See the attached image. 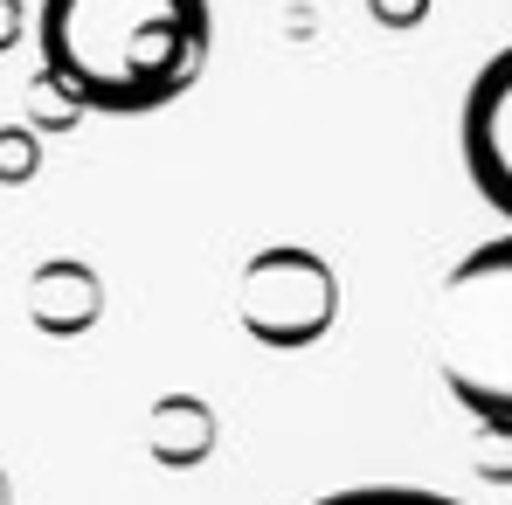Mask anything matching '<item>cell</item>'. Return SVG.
<instances>
[{"label": "cell", "instance_id": "cell-1", "mask_svg": "<svg viewBox=\"0 0 512 505\" xmlns=\"http://www.w3.org/2000/svg\"><path fill=\"white\" fill-rule=\"evenodd\" d=\"M42 84L77 111L139 118L187 97L208 70V0H42L35 7Z\"/></svg>", "mask_w": 512, "mask_h": 505}, {"label": "cell", "instance_id": "cell-2", "mask_svg": "<svg viewBox=\"0 0 512 505\" xmlns=\"http://www.w3.org/2000/svg\"><path fill=\"white\" fill-rule=\"evenodd\" d=\"M429 360L478 429L512 436V236H492L443 270Z\"/></svg>", "mask_w": 512, "mask_h": 505}, {"label": "cell", "instance_id": "cell-3", "mask_svg": "<svg viewBox=\"0 0 512 505\" xmlns=\"http://www.w3.org/2000/svg\"><path fill=\"white\" fill-rule=\"evenodd\" d=\"M236 319L270 353H305L340 319V277H333L326 256L305 250V243H270L236 277Z\"/></svg>", "mask_w": 512, "mask_h": 505}, {"label": "cell", "instance_id": "cell-4", "mask_svg": "<svg viewBox=\"0 0 512 505\" xmlns=\"http://www.w3.org/2000/svg\"><path fill=\"white\" fill-rule=\"evenodd\" d=\"M457 146H464V173L485 194V208H499L512 222V49H499L471 77L464 118H457Z\"/></svg>", "mask_w": 512, "mask_h": 505}, {"label": "cell", "instance_id": "cell-5", "mask_svg": "<svg viewBox=\"0 0 512 505\" xmlns=\"http://www.w3.org/2000/svg\"><path fill=\"white\" fill-rule=\"evenodd\" d=\"M35 319L49 326V333H77L97 319V284H90V270L77 263H49L42 277H35Z\"/></svg>", "mask_w": 512, "mask_h": 505}, {"label": "cell", "instance_id": "cell-6", "mask_svg": "<svg viewBox=\"0 0 512 505\" xmlns=\"http://www.w3.org/2000/svg\"><path fill=\"white\" fill-rule=\"evenodd\" d=\"M312 505H464V499L429 492V485H346V492H326Z\"/></svg>", "mask_w": 512, "mask_h": 505}, {"label": "cell", "instance_id": "cell-7", "mask_svg": "<svg viewBox=\"0 0 512 505\" xmlns=\"http://www.w3.org/2000/svg\"><path fill=\"white\" fill-rule=\"evenodd\" d=\"M14 28H21V14H14V0H0V49L14 42Z\"/></svg>", "mask_w": 512, "mask_h": 505}, {"label": "cell", "instance_id": "cell-8", "mask_svg": "<svg viewBox=\"0 0 512 505\" xmlns=\"http://www.w3.org/2000/svg\"><path fill=\"white\" fill-rule=\"evenodd\" d=\"M0 505H7V478H0Z\"/></svg>", "mask_w": 512, "mask_h": 505}]
</instances>
